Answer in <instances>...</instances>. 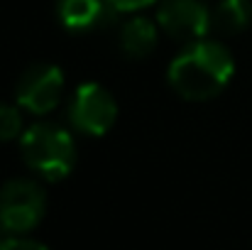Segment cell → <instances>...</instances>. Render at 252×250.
Here are the masks:
<instances>
[{
  "instance_id": "cell-1",
  "label": "cell",
  "mask_w": 252,
  "mask_h": 250,
  "mask_svg": "<svg viewBox=\"0 0 252 250\" xmlns=\"http://www.w3.org/2000/svg\"><path fill=\"white\" fill-rule=\"evenodd\" d=\"M233 74L230 49L216 39H198L169 64V86L186 101H208L230 83Z\"/></svg>"
},
{
  "instance_id": "cell-2",
  "label": "cell",
  "mask_w": 252,
  "mask_h": 250,
  "mask_svg": "<svg viewBox=\"0 0 252 250\" xmlns=\"http://www.w3.org/2000/svg\"><path fill=\"white\" fill-rule=\"evenodd\" d=\"M25 165L47 181L66 179L76 167V143L71 133L54 123H34L20 135Z\"/></svg>"
},
{
  "instance_id": "cell-3",
  "label": "cell",
  "mask_w": 252,
  "mask_h": 250,
  "mask_svg": "<svg viewBox=\"0 0 252 250\" xmlns=\"http://www.w3.org/2000/svg\"><path fill=\"white\" fill-rule=\"evenodd\" d=\"M47 211L44 189L32 179H10L0 186V228L7 233L32 231Z\"/></svg>"
},
{
  "instance_id": "cell-4",
  "label": "cell",
  "mask_w": 252,
  "mask_h": 250,
  "mask_svg": "<svg viewBox=\"0 0 252 250\" xmlns=\"http://www.w3.org/2000/svg\"><path fill=\"white\" fill-rule=\"evenodd\" d=\"M69 118L79 133H86L91 138H100L115 125L118 103L105 86L95 81L81 83L71 96Z\"/></svg>"
},
{
  "instance_id": "cell-5",
  "label": "cell",
  "mask_w": 252,
  "mask_h": 250,
  "mask_svg": "<svg viewBox=\"0 0 252 250\" xmlns=\"http://www.w3.org/2000/svg\"><path fill=\"white\" fill-rule=\"evenodd\" d=\"M62 93H64V71L49 62L27 67L15 86L17 106L34 115L52 113L59 106Z\"/></svg>"
},
{
  "instance_id": "cell-6",
  "label": "cell",
  "mask_w": 252,
  "mask_h": 250,
  "mask_svg": "<svg viewBox=\"0 0 252 250\" xmlns=\"http://www.w3.org/2000/svg\"><path fill=\"white\" fill-rule=\"evenodd\" d=\"M157 25L176 42H198L211 32V10L201 0H162Z\"/></svg>"
},
{
  "instance_id": "cell-7",
  "label": "cell",
  "mask_w": 252,
  "mask_h": 250,
  "mask_svg": "<svg viewBox=\"0 0 252 250\" xmlns=\"http://www.w3.org/2000/svg\"><path fill=\"white\" fill-rule=\"evenodd\" d=\"M115 7L108 0H59L57 15L69 32H91L113 17Z\"/></svg>"
},
{
  "instance_id": "cell-8",
  "label": "cell",
  "mask_w": 252,
  "mask_h": 250,
  "mask_svg": "<svg viewBox=\"0 0 252 250\" xmlns=\"http://www.w3.org/2000/svg\"><path fill=\"white\" fill-rule=\"evenodd\" d=\"M157 39H159V32L150 17H130L123 22L120 49L130 59H145L147 54H152L157 47Z\"/></svg>"
},
{
  "instance_id": "cell-9",
  "label": "cell",
  "mask_w": 252,
  "mask_h": 250,
  "mask_svg": "<svg viewBox=\"0 0 252 250\" xmlns=\"http://www.w3.org/2000/svg\"><path fill=\"white\" fill-rule=\"evenodd\" d=\"M252 22V0H220L211 10V30L218 35H238Z\"/></svg>"
},
{
  "instance_id": "cell-10",
  "label": "cell",
  "mask_w": 252,
  "mask_h": 250,
  "mask_svg": "<svg viewBox=\"0 0 252 250\" xmlns=\"http://www.w3.org/2000/svg\"><path fill=\"white\" fill-rule=\"evenodd\" d=\"M22 135V115L20 108L0 101V143L15 140Z\"/></svg>"
},
{
  "instance_id": "cell-11",
  "label": "cell",
  "mask_w": 252,
  "mask_h": 250,
  "mask_svg": "<svg viewBox=\"0 0 252 250\" xmlns=\"http://www.w3.org/2000/svg\"><path fill=\"white\" fill-rule=\"evenodd\" d=\"M0 250H49L47 246L30 241V238H10L5 243H0Z\"/></svg>"
},
{
  "instance_id": "cell-12",
  "label": "cell",
  "mask_w": 252,
  "mask_h": 250,
  "mask_svg": "<svg viewBox=\"0 0 252 250\" xmlns=\"http://www.w3.org/2000/svg\"><path fill=\"white\" fill-rule=\"evenodd\" d=\"M108 2L120 12H137V10H142V7L157 2V0H108Z\"/></svg>"
}]
</instances>
